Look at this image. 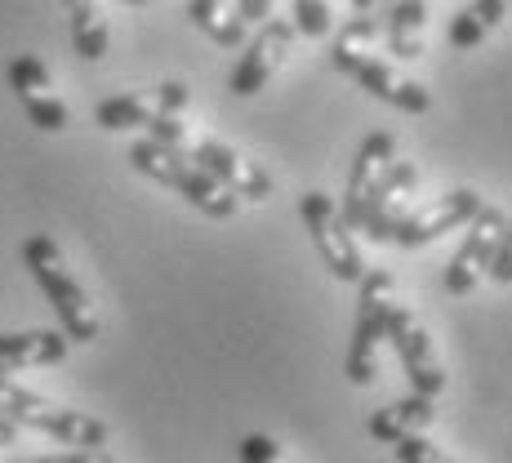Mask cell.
<instances>
[{
	"instance_id": "cell-19",
	"label": "cell",
	"mask_w": 512,
	"mask_h": 463,
	"mask_svg": "<svg viewBox=\"0 0 512 463\" xmlns=\"http://www.w3.org/2000/svg\"><path fill=\"white\" fill-rule=\"evenodd\" d=\"M374 41H379V18L357 14L352 23L339 27V36H334V45H330V67H334V72H348L357 58L374 54Z\"/></svg>"
},
{
	"instance_id": "cell-25",
	"label": "cell",
	"mask_w": 512,
	"mask_h": 463,
	"mask_svg": "<svg viewBox=\"0 0 512 463\" xmlns=\"http://www.w3.org/2000/svg\"><path fill=\"white\" fill-rule=\"evenodd\" d=\"M446 36H450V49H477L490 32L477 23V18H472V9H464V14L450 18V32H446Z\"/></svg>"
},
{
	"instance_id": "cell-7",
	"label": "cell",
	"mask_w": 512,
	"mask_h": 463,
	"mask_svg": "<svg viewBox=\"0 0 512 463\" xmlns=\"http://www.w3.org/2000/svg\"><path fill=\"white\" fill-rule=\"evenodd\" d=\"M388 343L397 348L401 366H406L410 392L437 401L441 392H446V366H441V357H437V348H432L428 330H423L419 317L406 308V303H397V308H392V317H388Z\"/></svg>"
},
{
	"instance_id": "cell-11",
	"label": "cell",
	"mask_w": 512,
	"mask_h": 463,
	"mask_svg": "<svg viewBox=\"0 0 512 463\" xmlns=\"http://www.w3.org/2000/svg\"><path fill=\"white\" fill-rule=\"evenodd\" d=\"M187 156H192V165H201V170L210 174L223 192L236 196V201H268V196H272L268 170H259L254 161H245V156L236 152V147H228V143L201 139Z\"/></svg>"
},
{
	"instance_id": "cell-22",
	"label": "cell",
	"mask_w": 512,
	"mask_h": 463,
	"mask_svg": "<svg viewBox=\"0 0 512 463\" xmlns=\"http://www.w3.org/2000/svg\"><path fill=\"white\" fill-rule=\"evenodd\" d=\"M334 27V14L326 0H294V32H303L308 41H326Z\"/></svg>"
},
{
	"instance_id": "cell-9",
	"label": "cell",
	"mask_w": 512,
	"mask_h": 463,
	"mask_svg": "<svg viewBox=\"0 0 512 463\" xmlns=\"http://www.w3.org/2000/svg\"><path fill=\"white\" fill-rule=\"evenodd\" d=\"M192 103L183 81H161L156 90H134V94H116V98H103L94 107V125L107 134L116 130H147L156 116H179L183 107Z\"/></svg>"
},
{
	"instance_id": "cell-2",
	"label": "cell",
	"mask_w": 512,
	"mask_h": 463,
	"mask_svg": "<svg viewBox=\"0 0 512 463\" xmlns=\"http://www.w3.org/2000/svg\"><path fill=\"white\" fill-rule=\"evenodd\" d=\"M130 165L139 174H147V179H156L161 187H170V192H179L192 210L205 214V219H232L236 205H241L236 196L223 192L201 165H192V156L179 152V147H161L152 139H139L130 147Z\"/></svg>"
},
{
	"instance_id": "cell-28",
	"label": "cell",
	"mask_w": 512,
	"mask_h": 463,
	"mask_svg": "<svg viewBox=\"0 0 512 463\" xmlns=\"http://www.w3.org/2000/svg\"><path fill=\"white\" fill-rule=\"evenodd\" d=\"M23 463H112L107 450H63V455H41V459H23Z\"/></svg>"
},
{
	"instance_id": "cell-5",
	"label": "cell",
	"mask_w": 512,
	"mask_h": 463,
	"mask_svg": "<svg viewBox=\"0 0 512 463\" xmlns=\"http://www.w3.org/2000/svg\"><path fill=\"white\" fill-rule=\"evenodd\" d=\"M299 214H303V228L312 232V245H317V254L326 259V272L334 281H348L357 285L366 277V259H361V245L352 228L343 223L339 214V201L326 192H308L299 201Z\"/></svg>"
},
{
	"instance_id": "cell-1",
	"label": "cell",
	"mask_w": 512,
	"mask_h": 463,
	"mask_svg": "<svg viewBox=\"0 0 512 463\" xmlns=\"http://www.w3.org/2000/svg\"><path fill=\"white\" fill-rule=\"evenodd\" d=\"M23 263L27 272L36 277L41 294L49 299V308L58 312V325H63L67 343H94L98 339V317H94V303L90 294L81 290V281L67 272L63 250L54 245V236H27L23 241Z\"/></svg>"
},
{
	"instance_id": "cell-15",
	"label": "cell",
	"mask_w": 512,
	"mask_h": 463,
	"mask_svg": "<svg viewBox=\"0 0 512 463\" xmlns=\"http://www.w3.org/2000/svg\"><path fill=\"white\" fill-rule=\"evenodd\" d=\"M423 32H428V0H397L388 14V54L401 63L419 58Z\"/></svg>"
},
{
	"instance_id": "cell-30",
	"label": "cell",
	"mask_w": 512,
	"mask_h": 463,
	"mask_svg": "<svg viewBox=\"0 0 512 463\" xmlns=\"http://www.w3.org/2000/svg\"><path fill=\"white\" fill-rule=\"evenodd\" d=\"M14 441H18V423H9L0 415V446H14Z\"/></svg>"
},
{
	"instance_id": "cell-13",
	"label": "cell",
	"mask_w": 512,
	"mask_h": 463,
	"mask_svg": "<svg viewBox=\"0 0 512 463\" xmlns=\"http://www.w3.org/2000/svg\"><path fill=\"white\" fill-rule=\"evenodd\" d=\"M432 423H437V401L410 392V397H397L383 410H374L366 432L379 441V446H397V441H406V437H423Z\"/></svg>"
},
{
	"instance_id": "cell-16",
	"label": "cell",
	"mask_w": 512,
	"mask_h": 463,
	"mask_svg": "<svg viewBox=\"0 0 512 463\" xmlns=\"http://www.w3.org/2000/svg\"><path fill=\"white\" fill-rule=\"evenodd\" d=\"M187 18H192V27H201L214 45H223V49L245 45V23L223 0H187Z\"/></svg>"
},
{
	"instance_id": "cell-24",
	"label": "cell",
	"mask_w": 512,
	"mask_h": 463,
	"mask_svg": "<svg viewBox=\"0 0 512 463\" xmlns=\"http://www.w3.org/2000/svg\"><path fill=\"white\" fill-rule=\"evenodd\" d=\"M392 450H397V463H459V459H450L441 446H432L428 437H406Z\"/></svg>"
},
{
	"instance_id": "cell-31",
	"label": "cell",
	"mask_w": 512,
	"mask_h": 463,
	"mask_svg": "<svg viewBox=\"0 0 512 463\" xmlns=\"http://www.w3.org/2000/svg\"><path fill=\"white\" fill-rule=\"evenodd\" d=\"M370 5H374V0H352V9H357V14H366Z\"/></svg>"
},
{
	"instance_id": "cell-29",
	"label": "cell",
	"mask_w": 512,
	"mask_h": 463,
	"mask_svg": "<svg viewBox=\"0 0 512 463\" xmlns=\"http://www.w3.org/2000/svg\"><path fill=\"white\" fill-rule=\"evenodd\" d=\"M272 5H277V0H241V5H236V18H241L245 27H250V23H268Z\"/></svg>"
},
{
	"instance_id": "cell-12",
	"label": "cell",
	"mask_w": 512,
	"mask_h": 463,
	"mask_svg": "<svg viewBox=\"0 0 512 463\" xmlns=\"http://www.w3.org/2000/svg\"><path fill=\"white\" fill-rule=\"evenodd\" d=\"M343 76H352V81H357L370 98H379V103L397 107V112H406V116H423V112H432V94L423 90L419 81L401 76L397 67H392L388 58H379V54L357 58V63H352Z\"/></svg>"
},
{
	"instance_id": "cell-6",
	"label": "cell",
	"mask_w": 512,
	"mask_h": 463,
	"mask_svg": "<svg viewBox=\"0 0 512 463\" xmlns=\"http://www.w3.org/2000/svg\"><path fill=\"white\" fill-rule=\"evenodd\" d=\"M481 205L486 201H481V192H472V187H455V192H446V196H432L428 205H415V210L401 214L397 228H392V245L419 250V245L441 241L446 232L468 228L481 214Z\"/></svg>"
},
{
	"instance_id": "cell-33",
	"label": "cell",
	"mask_w": 512,
	"mask_h": 463,
	"mask_svg": "<svg viewBox=\"0 0 512 463\" xmlns=\"http://www.w3.org/2000/svg\"><path fill=\"white\" fill-rule=\"evenodd\" d=\"M63 5H67V9H72V5H81V0H63Z\"/></svg>"
},
{
	"instance_id": "cell-14",
	"label": "cell",
	"mask_w": 512,
	"mask_h": 463,
	"mask_svg": "<svg viewBox=\"0 0 512 463\" xmlns=\"http://www.w3.org/2000/svg\"><path fill=\"white\" fill-rule=\"evenodd\" d=\"M67 334L63 330H18L0 334V374H14L27 366H58L67 357Z\"/></svg>"
},
{
	"instance_id": "cell-8",
	"label": "cell",
	"mask_w": 512,
	"mask_h": 463,
	"mask_svg": "<svg viewBox=\"0 0 512 463\" xmlns=\"http://www.w3.org/2000/svg\"><path fill=\"white\" fill-rule=\"evenodd\" d=\"M294 23L290 18H268V23L254 32V41H245V54L236 58L232 76H228V90L236 98H254L259 90H268V81L281 72V63L290 58L294 45Z\"/></svg>"
},
{
	"instance_id": "cell-32",
	"label": "cell",
	"mask_w": 512,
	"mask_h": 463,
	"mask_svg": "<svg viewBox=\"0 0 512 463\" xmlns=\"http://www.w3.org/2000/svg\"><path fill=\"white\" fill-rule=\"evenodd\" d=\"M121 5H152V0H121Z\"/></svg>"
},
{
	"instance_id": "cell-26",
	"label": "cell",
	"mask_w": 512,
	"mask_h": 463,
	"mask_svg": "<svg viewBox=\"0 0 512 463\" xmlns=\"http://www.w3.org/2000/svg\"><path fill=\"white\" fill-rule=\"evenodd\" d=\"M508 14H512V0H472V18H477L486 32H495Z\"/></svg>"
},
{
	"instance_id": "cell-23",
	"label": "cell",
	"mask_w": 512,
	"mask_h": 463,
	"mask_svg": "<svg viewBox=\"0 0 512 463\" xmlns=\"http://www.w3.org/2000/svg\"><path fill=\"white\" fill-rule=\"evenodd\" d=\"M236 455H241V463H294L290 455H281V446L272 437H263V432H250V437H241Z\"/></svg>"
},
{
	"instance_id": "cell-10",
	"label": "cell",
	"mask_w": 512,
	"mask_h": 463,
	"mask_svg": "<svg viewBox=\"0 0 512 463\" xmlns=\"http://www.w3.org/2000/svg\"><path fill=\"white\" fill-rule=\"evenodd\" d=\"M504 210L495 205H481V214L468 223V236L459 245V254L446 263V294H472L477 281L490 272L495 263V250H499V236H504Z\"/></svg>"
},
{
	"instance_id": "cell-18",
	"label": "cell",
	"mask_w": 512,
	"mask_h": 463,
	"mask_svg": "<svg viewBox=\"0 0 512 463\" xmlns=\"http://www.w3.org/2000/svg\"><path fill=\"white\" fill-rule=\"evenodd\" d=\"M67 14H72V45H76V54H81L85 63H98V58L107 54V45H112V27H107L103 9H98L94 0H81V5H72Z\"/></svg>"
},
{
	"instance_id": "cell-21",
	"label": "cell",
	"mask_w": 512,
	"mask_h": 463,
	"mask_svg": "<svg viewBox=\"0 0 512 463\" xmlns=\"http://www.w3.org/2000/svg\"><path fill=\"white\" fill-rule=\"evenodd\" d=\"M18 103H23L27 121H32L41 134L67 130V103H63V98H54V94H32V98H18Z\"/></svg>"
},
{
	"instance_id": "cell-3",
	"label": "cell",
	"mask_w": 512,
	"mask_h": 463,
	"mask_svg": "<svg viewBox=\"0 0 512 463\" xmlns=\"http://www.w3.org/2000/svg\"><path fill=\"white\" fill-rule=\"evenodd\" d=\"M0 415H5L9 423H18V428L45 432V437L63 441V446H72V450H103L107 446V423L103 419L54 406V401L18 388L9 374H0Z\"/></svg>"
},
{
	"instance_id": "cell-20",
	"label": "cell",
	"mask_w": 512,
	"mask_h": 463,
	"mask_svg": "<svg viewBox=\"0 0 512 463\" xmlns=\"http://www.w3.org/2000/svg\"><path fill=\"white\" fill-rule=\"evenodd\" d=\"M9 90L18 98H32V94H49V67L36 54H18L9 63Z\"/></svg>"
},
{
	"instance_id": "cell-4",
	"label": "cell",
	"mask_w": 512,
	"mask_h": 463,
	"mask_svg": "<svg viewBox=\"0 0 512 463\" xmlns=\"http://www.w3.org/2000/svg\"><path fill=\"white\" fill-rule=\"evenodd\" d=\"M361 299H357V325H352V343L343 357V374L352 388H370L379 374V343L388 339V317L397 308V281L388 272H370L357 281Z\"/></svg>"
},
{
	"instance_id": "cell-17",
	"label": "cell",
	"mask_w": 512,
	"mask_h": 463,
	"mask_svg": "<svg viewBox=\"0 0 512 463\" xmlns=\"http://www.w3.org/2000/svg\"><path fill=\"white\" fill-rule=\"evenodd\" d=\"M392 161H397V139H392L388 130H374V134H366V143L357 147V161H352L348 192H343V201H352V196H357L361 187H370L383 170H388Z\"/></svg>"
},
{
	"instance_id": "cell-27",
	"label": "cell",
	"mask_w": 512,
	"mask_h": 463,
	"mask_svg": "<svg viewBox=\"0 0 512 463\" xmlns=\"http://www.w3.org/2000/svg\"><path fill=\"white\" fill-rule=\"evenodd\" d=\"M490 277L499 285H512V219L504 223V236H499V250H495V263H490Z\"/></svg>"
}]
</instances>
